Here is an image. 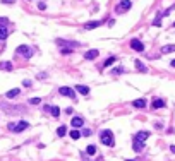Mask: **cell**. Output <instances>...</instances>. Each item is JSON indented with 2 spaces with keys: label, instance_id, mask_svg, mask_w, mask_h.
Here are the masks:
<instances>
[{
  "label": "cell",
  "instance_id": "1",
  "mask_svg": "<svg viewBox=\"0 0 175 161\" xmlns=\"http://www.w3.org/2000/svg\"><path fill=\"white\" fill-rule=\"evenodd\" d=\"M100 139H101V142H103L105 146H110V147H113V146H115V141H113V132L108 130V129H105V130L100 134Z\"/></svg>",
  "mask_w": 175,
  "mask_h": 161
},
{
  "label": "cell",
  "instance_id": "2",
  "mask_svg": "<svg viewBox=\"0 0 175 161\" xmlns=\"http://www.w3.org/2000/svg\"><path fill=\"white\" fill-rule=\"evenodd\" d=\"M28 127H29L28 122L21 120L19 123H9V127H7V129H9L10 132H22V130H26Z\"/></svg>",
  "mask_w": 175,
  "mask_h": 161
},
{
  "label": "cell",
  "instance_id": "3",
  "mask_svg": "<svg viewBox=\"0 0 175 161\" xmlns=\"http://www.w3.org/2000/svg\"><path fill=\"white\" fill-rule=\"evenodd\" d=\"M131 7H132V2L131 0H120V4L115 7V12L117 14H122V12H127Z\"/></svg>",
  "mask_w": 175,
  "mask_h": 161
},
{
  "label": "cell",
  "instance_id": "4",
  "mask_svg": "<svg viewBox=\"0 0 175 161\" xmlns=\"http://www.w3.org/2000/svg\"><path fill=\"white\" fill-rule=\"evenodd\" d=\"M0 108H2V110H9L7 111V113H22V111L26 110V108H24V106H9V105H5V103H0Z\"/></svg>",
  "mask_w": 175,
  "mask_h": 161
},
{
  "label": "cell",
  "instance_id": "5",
  "mask_svg": "<svg viewBox=\"0 0 175 161\" xmlns=\"http://www.w3.org/2000/svg\"><path fill=\"white\" fill-rule=\"evenodd\" d=\"M58 93L62 94V96H67V98H72V100H76V91L72 89V88H67V86H62Z\"/></svg>",
  "mask_w": 175,
  "mask_h": 161
},
{
  "label": "cell",
  "instance_id": "6",
  "mask_svg": "<svg viewBox=\"0 0 175 161\" xmlns=\"http://www.w3.org/2000/svg\"><path fill=\"white\" fill-rule=\"evenodd\" d=\"M16 53H19V55H24V57H31V55H33V50H31V48H29L28 45H19V46H17V48H16Z\"/></svg>",
  "mask_w": 175,
  "mask_h": 161
},
{
  "label": "cell",
  "instance_id": "7",
  "mask_svg": "<svg viewBox=\"0 0 175 161\" xmlns=\"http://www.w3.org/2000/svg\"><path fill=\"white\" fill-rule=\"evenodd\" d=\"M101 26V21H89V22H86L82 28L86 31H91V29H96V28H100Z\"/></svg>",
  "mask_w": 175,
  "mask_h": 161
},
{
  "label": "cell",
  "instance_id": "8",
  "mask_svg": "<svg viewBox=\"0 0 175 161\" xmlns=\"http://www.w3.org/2000/svg\"><path fill=\"white\" fill-rule=\"evenodd\" d=\"M131 48L136 50V51H144V45H143L139 40H132L131 41Z\"/></svg>",
  "mask_w": 175,
  "mask_h": 161
},
{
  "label": "cell",
  "instance_id": "9",
  "mask_svg": "<svg viewBox=\"0 0 175 161\" xmlns=\"http://www.w3.org/2000/svg\"><path fill=\"white\" fill-rule=\"evenodd\" d=\"M70 125H72L76 130H77L79 127H82V125H84V120H82V117H74V118H72V122H70Z\"/></svg>",
  "mask_w": 175,
  "mask_h": 161
},
{
  "label": "cell",
  "instance_id": "10",
  "mask_svg": "<svg viewBox=\"0 0 175 161\" xmlns=\"http://www.w3.org/2000/svg\"><path fill=\"white\" fill-rule=\"evenodd\" d=\"M148 137H149V132H148V130H141V132H137V134H136V137H134V139L139 141V142H144Z\"/></svg>",
  "mask_w": 175,
  "mask_h": 161
},
{
  "label": "cell",
  "instance_id": "11",
  "mask_svg": "<svg viewBox=\"0 0 175 161\" xmlns=\"http://www.w3.org/2000/svg\"><path fill=\"white\" fill-rule=\"evenodd\" d=\"M98 55H100V51H98V50H89V51H86L84 58H86V60H95Z\"/></svg>",
  "mask_w": 175,
  "mask_h": 161
},
{
  "label": "cell",
  "instance_id": "12",
  "mask_svg": "<svg viewBox=\"0 0 175 161\" xmlns=\"http://www.w3.org/2000/svg\"><path fill=\"white\" fill-rule=\"evenodd\" d=\"M132 149H134L136 152L143 151V149H144V142H139V141H136V139H134V142H132Z\"/></svg>",
  "mask_w": 175,
  "mask_h": 161
},
{
  "label": "cell",
  "instance_id": "13",
  "mask_svg": "<svg viewBox=\"0 0 175 161\" xmlns=\"http://www.w3.org/2000/svg\"><path fill=\"white\" fill-rule=\"evenodd\" d=\"M163 106H165V100L156 98V100L153 101V108H155V110H158V108H163Z\"/></svg>",
  "mask_w": 175,
  "mask_h": 161
},
{
  "label": "cell",
  "instance_id": "14",
  "mask_svg": "<svg viewBox=\"0 0 175 161\" xmlns=\"http://www.w3.org/2000/svg\"><path fill=\"white\" fill-rule=\"evenodd\" d=\"M134 65H136V69H137L139 72H148L146 65H144V63H143L141 60H136V62H134Z\"/></svg>",
  "mask_w": 175,
  "mask_h": 161
},
{
  "label": "cell",
  "instance_id": "15",
  "mask_svg": "<svg viewBox=\"0 0 175 161\" xmlns=\"http://www.w3.org/2000/svg\"><path fill=\"white\" fill-rule=\"evenodd\" d=\"M76 91L81 93V94H88V93H89V88H88V86H82V84H77V86H76Z\"/></svg>",
  "mask_w": 175,
  "mask_h": 161
},
{
  "label": "cell",
  "instance_id": "16",
  "mask_svg": "<svg viewBox=\"0 0 175 161\" xmlns=\"http://www.w3.org/2000/svg\"><path fill=\"white\" fill-rule=\"evenodd\" d=\"M161 53H172V51H175V45H165V46H161Z\"/></svg>",
  "mask_w": 175,
  "mask_h": 161
},
{
  "label": "cell",
  "instance_id": "17",
  "mask_svg": "<svg viewBox=\"0 0 175 161\" xmlns=\"http://www.w3.org/2000/svg\"><path fill=\"white\" fill-rule=\"evenodd\" d=\"M132 105H134L136 108H144V106H146V100H143V98H141V100H134V101H132Z\"/></svg>",
  "mask_w": 175,
  "mask_h": 161
},
{
  "label": "cell",
  "instance_id": "18",
  "mask_svg": "<svg viewBox=\"0 0 175 161\" xmlns=\"http://www.w3.org/2000/svg\"><path fill=\"white\" fill-rule=\"evenodd\" d=\"M65 134H67V127H65V125H60V127L57 129V135L58 137H64Z\"/></svg>",
  "mask_w": 175,
  "mask_h": 161
},
{
  "label": "cell",
  "instance_id": "19",
  "mask_svg": "<svg viewBox=\"0 0 175 161\" xmlns=\"http://www.w3.org/2000/svg\"><path fill=\"white\" fill-rule=\"evenodd\" d=\"M0 69L2 71H12V63L10 62H0Z\"/></svg>",
  "mask_w": 175,
  "mask_h": 161
},
{
  "label": "cell",
  "instance_id": "20",
  "mask_svg": "<svg viewBox=\"0 0 175 161\" xmlns=\"http://www.w3.org/2000/svg\"><path fill=\"white\" fill-rule=\"evenodd\" d=\"M7 34H9V31L5 26H0V40H5L7 38Z\"/></svg>",
  "mask_w": 175,
  "mask_h": 161
},
{
  "label": "cell",
  "instance_id": "21",
  "mask_svg": "<svg viewBox=\"0 0 175 161\" xmlns=\"http://www.w3.org/2000/svg\"><path fill=\"white\" fill-rule=\"evenodd\" d=\"M19 93H21L19 89H10L9 93H7V94H5V96H7V98H10V100H12V98H14V96H19Z\"/></svg>",
  "mask_w": 175,
  "mask_h": 161
},
{
  "label": "cell",
  "instance_id": "22",
  "mask_svg": "<svg viewBox=\"0 0 175 161\" xmlns=\"http://www.w3.org/2000/svg\"><path fill=\"white\" fill-rule=\"evenodd\" d=\"M86 154H89V156H93V154H96V147L91 144V146H88L86 147Z\"/></svg>",
  "mask_w": 175,
  "mask_h": 161
},
{
  "label": "cell",
  "instance_id": "23",
  "mask_svg": "<svg viewBox=\"0 0 175 161\" xmlns=\"http://www.w3.org/2000/svg\"><path fill=\"white\" fill-rule=\"evenodd\" d=\"M50 113H52V115L57 118L58 115H60V108H58V106H52V108H50Z\"/></svg>",
  "mask_w": 175,
  "mask_h": 161
},
{
  "label": "cell",
  "instance_id": "24",
  "mask_svg": "<svg viewBox=\"0 0 175 161\" xmlns=\"http://www.w3.org/2000/svg\"><path fill=\"white\" fill-rule=\"evenodd\" d=\"M79 137H81V132H79V130H76V129H74V130L70 132V139H74V141H77Z\"/></svg>",
  "mask_w": 175,
  "mask_h": 161
},
{
  "label": "cell",
  "instance_id": "25",
  "mask_svg": "<svg viewBox=\"0 0 175 161\" xmlns=\"http://www.w3.org/2000/svg\"><path fill=\"white\" fill-rule=\"evenodd\" d=\"M115 60H117L115 57H110V58H107V60H105V63H103V67H110V65H112Z\"/></svg>",
  "mask_w": 175,
  "mask_h": 161
},
{
  "label": "cell",
  "instance_id": "26",
  "mask_svg": "<svg viewBox=\"0 0 175 161\" xmlns=\"http://www.w3.org/2000/svg\"><path fill=\"white\" fill-rule=\"evenodd\" d=\"M161 17H163V14H158L156 19L153 21V26H160V24H161Z\"/></svg>",
  "mask_w": 175,
  "mask_h": 161
},
{
  "label": "cell",
  "instance_id": "27",
  "mask_svg": "<svg viewBox=\"0 0 175 161\" xmlns=\"http://www.w3.org/2000/svg\"><path fill=\"white\" fill-rule=\"evenodd\" d=\"M29 103H31V105H39V103H41V100H39V98H31V100H29Z\"/></svg>",
  "mask_w": 175,
  "mask_h": 161
},
{
  "label": "cell",
  "instance_id": "28",
  "mask_svg": "<svg viewBox=\"0 0 175 161\" xmlns=\"http://www.w3.org/2000/svg\"><path fill=\"white\" fill-rule=\"evenodd\" d=\"M62 55H69V53H72V48H62Z\"/></svg>",
  "mask_w": 175,
  "mask_h": 161
},
{
  "label": "cell",
  "instance_id": "29",
  "mask_svg": "<svg viewBox=\"0 0 175 161\" xmlns=\"http://www.w3.org/2000/svg\"><path fill=\"white\" fill-rule=\"evenodd\" d=\"M38 9L39 10H45V9H47V4H45V2H39V4H38Z\"/></svg>",
  "mask_w": 175,
  "mask_h": 161
},
{
  "label": "cell",
  "instance_id": "30",
  "mask_svg": "<svg viewBox=\"0 0 175 161\" xmlns=\"http://www.w3.org/2000/svg\"><path fill=\"white\" fill-rule=\"evenodd\" d=\"M124 71H126L124 67H117V69H115V71H113V72H115V74H122V72H124Z\"/></svg>",
  "mask_w": 175,
  "mask_h": 161
},
{
  "label": "cell",
  "instance_id": "31",
  "mask_svg": "<svg viewBox=\"0 0 175 161\" xmlns=\"http://www.w3.org/2000/svg\"><path fill=\"white\" fill-rule=\"evenodd\" d=\"M0 2H2V4H5V5H10V4H14L16 0H0Z\"/></svg>",
  "mask_w": 175,
  "mask_h": 161
},
{
  "label": "cell",
  "instance_id": "32",
  "mask_svg": "<svg viewBox=\"0 0 175 161\" xmlns=\"http://www.w3.org/2000/svg\"><path fill=\"white\" fill-rule=\"evenodd\" d=\"M22 86H24V88H31V80H24V82H22Z\"/></svg>",
  "mask_w": 175,
  "mask_h": 161
},
{
  "label": "cell",
  "instance_id": "33",
  "mask_svg": "<svg viewBox=\"0 0 175 161\" xmlns=\"http://www.w3.org/2000/svg\"><path fill=\"white\" fill-rule=\"evenodd\" d=\"M82 135H91V130H89V129H84V130H82Z\"/></svg>",
  "mask_w": 175,
  "mask_h": 161
},
{
  "label": "cell",
  "instance_id": "34",
  "mask_svg": "<svg viewBox=\"0 0 175 161\" xmlns=\"http://www.w3.org/2000/svg\"><path fill=\"white\" fill-rule=\"evenodd\" d=\"M65 113H67V115H72V113H74V110H72V108H67V110H65Z\"/></svg>",
  "mask_w": 175,
  "mask_h": 161
},
{
  "label": "cell",
  "instance_id": "35",
  "mask_svg": "<svg viewBox=\"0 0 175 161\" xmlns=\"http://www.w3.org/2000/svg\"><path fill=\"white\" fill-rule=\"evenodd\" d=\"M170 151H172V152L175 154V146H170Z\"/></svg>",
  "mask_w": 175,
  "mask_h": 161
},
{
  "label": "cell",
  "instance_id": "36",
  "mask_svg": "<svg viewBox=\"0 0 175 161\" xmlns=\"http://www.w3.org/2000/svg\"><path fill=\"white\" fill-rule=\"evenodd\" d=\"M0 22H2V24H5V22H7V19H0Z\"/></svg>",
  "mask_w": 175,
  "mask_h": 161
},
{
  "label": "cell",
  "instance_id": "37",
  "mask_svg": "<svg viewBox=\"0 0 175 161\" xmlns=\"http://www.w3.org/2000/svg\"><path fill=\"white\" fill-rule=\"evenodd\" d=\"M172 67H175V60H172Z\"/></svg>",
  "mask_w": 175,
  "mask_h": 161
},
{
  "label": "cell",
  "instance_id": "38",
  "mask_svg": "<svg viewBox=\"0 0 175 161\" xmlns=\"http://www.w3.org/2000/svg\"><path fill=\"white\" fill-rule=\"evenodd\" d=\"M127 161H134V160H127Z\"/></svg>",
  "mask_w": 175,
  "mask_h": 161
},
{
  "label": "cell",
  "instance_id": "39",
  "mask_svg": "<svg viewBox=\"0 0 175 161\" xmlns=\"http://www.w3.org/2000/svg\"><path fill=\"white\" fill-rule=\"evenodd\" d=\"M174 26H175V22H174Z\"/></svg>",
  "mask_w": 175,
  "mask_h": 161
}]
</instances>
